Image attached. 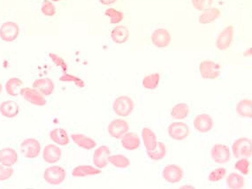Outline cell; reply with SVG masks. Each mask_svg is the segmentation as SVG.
Returning a JSON list of instances; mask_svg holds the SVG:
<instances>
[{
    "label": "cell",
    "instance_id": "1",
    "mask_svg": "<svg viewBox=\"0 0 252 189\" xmlns=\"http://www.w3.org/2000/svg\"><path fill=\"white\" fill-rule=\"evenodd\" d=\"M112 109L115 114L119 117H128L135 109V103L128 96H120L113 102Z\"/></svg>",
    "mask_w": 252,
    "mask_h": 189
},
{
    "label": "cell",
    "instance_id": "2",
    "mask_svg": "<svg viewBox=\"0 0 252 189\" xmlns=\"http://www.w3.org/2000/svg\"><path fill=\"white\" fill-rule=\"evenodd\" d=\"M201 77L205 80H216L221 74V66L212 60H204L199 65Z\"/></svg>",
    "mask_w": 252,
    "mask_h": 189
},
{
    "label": "cell",
    "instance_id": "3",
    "mask_svg": "<svg viewBox=\"0 0 252 189\" xmlns=\"http://www.w3.org/2000/svg\"><path fill=\"white\" fill-rule=\"evenodd\" d=\"M66 173L64 168L53 165L46 168L44 172V180L50 185H60L66 180Z\"/></svg>",
    "mask_w": 252,
    "mask_h": 189
},
{
    "label": "cell",
    "instance_id": "4",
    "mask_svg": "<svg viewBox=\"0 0 252 189\" xmlns=\"http://www.w3.org/2000/svg\"><path fill=\"white\" fill-rule=\"evenodd\" d=\"M232 152L236 159L241 157L251 158L252 154V140L245 137L239 138L234 141L232 145Z\"/></svg>",
    "mask_w": 252,
    "mask_h": 189
},
{
    "label": "cell",
    "instance_id": "5",
    "mask_svg": "<svg viewBox=\"0 0 252 189\" xmlns=\"http://www.w3.org/2000/svg\"><path fill=\"white\" fill-rule=\"evenodd\" d=\"M20 150L21 153L27 159H35L39 156L41 145L37 140L29 138L22 141V144L20 146Z\"/></svg>",
    "mask_w": 252,
    "mask_h": 189
},
{
    "label": "cell",
    "instance_id": "6",
    "mask_svg": "<svg viewBox=\"0 0 252 189\" xmlns=\"http://www.w3.org/2000/svg\"><path fill=\"white\" fill-rule=\"evenodd\" d=\"M168 132L173 140L183 141L190 135V128L184 122H173L168 127Z\"/></svg>",
    "mask_w": 252,
    "mask_h": 189
},
{
    "label": "cell",
    "instance_id": "7",
    "mask_svg": "<svg viewBox=\"0 0 252 189\" xmlns=\"http://www.w3.org/2000/svg\"><path fill=\"white\" fill-rule=\"evenodd\" d=\"M19 35L20 27L15 22H4L0 27V38L4 42L12 43L17 39Z\"/></svg>",
    "mask_w": 252,
    "mask_h": 189
},
{
    "label": "cell",
    "instance_id": "8",
    "mask_svg": "<svg viewBox=\"0 0 252 189\" xmlns=\"http://www.w3.org/2000/svg\"><path fill=\"white\" fill-rule=\"evenodd\" d=\"M234 29L232 25L225 27L218 35L216 40V47L220 51H225L231 46L234 40Z\"/></svg>",
    "mask_w": 252,
    "mask_h": 189
},
{
    "label": "cell",
    "instance_id": "9",
    "mask_svg": "<svg viewBox=\"0 0 252 189\" xmlns=\"http://www.w3.org/2000/svg\"><path fill=\"white\" fill-rule=\"evenodd\" d=\"M151 42L157 48H167L172 42V36L167 29L158 28L151 34Z\"/></svg>",
    "mask_w": 252,
    "mask_h": 189
},
{
    "label": "cell",
    "instance_id": "10",
    "mask_svg": "<svg viewBox=\"0 0 252 189\" xmlns=\"http://www.w3.org/2000/svg\"><path fill=\"white\" fill-rule=\"evenodd\" d=\"M20 94L26 101L29 102L32 105L37 106H44L46 105V99L44 95L36 88H23L21 89Z\"/></svg>",
    "mask_w": 252,
    "mask_h": 189
},
{
    "label": "cell",
    "instance_id": "11",
    "mask_svg": "<svg viewBox=\"0 0 252 189\" xmlns=\"http://www.w3.org/2000/svg\"><path fill=\"white\" fill-rule=\"evenodd\" d=\"M183 176H184L183 170L176 164L167 165L162 171V177L165 179V181H168V183H171V184H175L180 182Z\"/></svg>",
    "mask_w": 252,
    "mask_h": 189
},
{
    "label": "cell",
    "instance_id": "12",
    "mask_svg": "<svg viewBox=\"0 0 252 189\" xmlns=\"http://www.w3.org/2000/svg\"><path fill=\"white\" fill-rule=\"evenodd\" d=\"M211 157L215 163H226L231 159L229 148L224 144H215L211 150Z\"/></svg>",
    "mask_w": 252,
    "mask_h": 189
},
{
    "label": "cell",
    "instance_id": "13",
    "mask_svg": "<svg viewBox=\"0 0 252 189\" xmlns=\"http://www.w3.org/2000/svg\"><path fill=\"white\" fill-rule=\"evenodd\" d=\"M128 131L129 125L124 119H114L108 125V133L111 137L115 139H120Z\"/></svg>",
    "mask_w": 252,
    "mask_h": 189
},
{
    "label": "cell",
    "instance_id": "14",
    "mask_svg": "<svg viewBox=\"0 0 252 189\" xmlns=\"http://www.w3.org/2000/svg\"><path fill=\"white\" fill-rule=\"evenodd\" d=\"M109 156H110V150L106 145H102L95 150L93 155V163L95 166L99 169L106 168L109 163Z\"/></svg>",
    "mask_w": 252,
    "mask_h": 189
},
{
    "label": "cell",
    "instance_id": "15",
    "mask_svg": "<svg viewBox=\"0 0 252 189\" xmlns=\"http://www.w3.org/2000/svg\"><path fill=\"white\" fill-rule=\"evenodd\" d=\"M214 127L213 119L210 115L199 114L194 119V128L197 132L205 134L210 132Z\"/></svg>",
    "mask_w": 252,
    "mask_h": 189
},
{
    "label": "cell",
    "instance_id": "16",
    "mask_svg": "<svg viewBox=\"0 0 252 189\" xmlns=\"http://www.w3.org/2000/svg\"><path fill=\"white\" fill-rule=\"evenodd\" d=\"M62 150L53 144H49V145L44 147V151H43V159L46 163H55L61 158Z\"/></svg>",
    "mask_w": 252,
    "mask_h": 189
},
{
    "label": "cell",
    "instance_id": "17",
    "mask_svg": "<svg viewBox=\"0 0 252 189\" xmlns=\"http://www.w3.org/2000/svg\"><path fill=\"white\" fill-rule=\"evenodd\" d=\"M121 139V145L125 150H136L141 145L140 137L134 133H126Z\"/></svg>",
    "mask_w": 252,
    "mask_h": 189
},
{
    "label": "cell",
    "instance_id": "18",
    "mask_svg": "<svg viewBox=\"0 0 252 189\" xmlns=\"http://www.w3.org/2000/svg\"><path fill=\"white\" fill-rule=\"evenodd\" d=\"M141 138L146 150H154L158 145V138L155 133L150 128H144L141 130Z\"/></svg>",
    "mask_w": 252,
    "mask_h": 189
},
{
    "label": "cell",
    "instance_id": "19",
    "mask_svg": "<svg viewBox=\"0 0 252 189\" xmlns=\"http://www.w3.org/2000/svg\"><path fill=\"white\" fill-rule=\"evenodd\" d=\"M18 154L16 150L11 148H4L0 150V163L5 166H12L17 163Z\"/></svg>",
    "mask_w": 252,
    "mask_h": 189
},
{
    "label": "cell",
    "instance_id": "20",
    "mask_svg": "<svg viewBox=\"0 0 252 189\" xmlns=\"http://www.w3.org/2000/svg\"><path fill=\"white\" fill-rule=\"evenodd\" d=\"M71 138L76 145L84 150H92L97 146V142L92 138L86 136L82 134H74L71 135Z\"/></svg>",
    "mask_w": 252,
    "mask_h": 189
},
{
    "label": "cell",
    "instance_id": "21",
    "mask_svg": "<svg viewBox=\"0 0 252 189\" xmlns=\"http://www.w3.org/2000/svg\"><path fill=\"white\" fill-rule=\"evenodd\" d=\"M221 10L216 7H209V8L203 10V13L200 14L198 18L199 23L206 25L212 22H215L218 18L221 16Z\"/></svg>",
    "mask_w": 252,
    "mask_h": 189
},
{
    "label": "cell",
    "instance_id": "22",
    "mask_svg": "<svg viewBox=\"0 0 252 189\" xmlns=\"http://www.w3.org/2000/svg\"><path fill=\"white\" fill-rule=\"evenodd\" d=\"M19 106L17 103L14 101H4L0 105V113L5 118L12 119L17 116L19 113Z\"/></svg>",
    "mask_w": 252,
    "mask_h": 189
},
{
    "label": "cell",
    "instance_id": "23",
    "mask_svg": "<svg viewBox=\"0 0 252 189\" xmlns=\"http://www.w3.org/2000/svg\"><path fill=\"white\" fill-rule=\"evenodd\" d=\"M111 38L115 44H125L129 39V30L126 27L116 26L111 32Z\"/></svg>",
    "mask_w": 252,
    "mask_h": 189
},
{
    "label": "cell",
    "instance_id": "24",
    "mask_svg": "<svg viewBox=\"0 0 252 189\" xmlns=\"http://www.w3.org/2000/svg\"><path fill=\"white\" fill-rule=\"evenodd\" d=\"M33 88H36L44 96H50L54 90V83L52 80L48 78L35 80L33 82Z\"/></svg>",
    "mask_w": 252,
    "mask_h": 189
},
{
    "label": "cell",
    "instance_id": "25",
    "mask_svg": "<svg viewBox=\"0 0 252 189\" xmlns=\"http://www.w3.org/2000/svg\"><path fill=\"white\" fill-rule=\"evenodd\" d=\"M101 170H99V168H95L90 165H79L77 167H75L73 172L72 175L75 178H83V177L94 176L101 173Z\"/></svg>",
    "mask_w": 252,
    "mask_h": 189
},
{
    "label": "cell",
    "instance_id": "26",
    "mask_svg": "<svg viewBox=\"0 0 252 189\" xmlns=\"http://www.w3.org/2000/svg\"><path fill=\"white\" fill-rule=\"evenodd\" d=\"M51 139L58 145L66 146L69 143V136L66 130L62 128H55L50 133Z\"/></svg>",
    "mask_w": 252,
    "mask_h": 189
},
{
    "label": "cell",
    "instance_id": "27",
    "mask_svg": "<svg viewBox=\"0 0 252 189\" xmlns=\"http://www.w3.org/2000/svg\"><path fill=\"white\" fill-rule=\"evenodd\" d=\"M236 113L243 117L252 119V101L251 99H243L239 102L235 107Z\"/></svg>",
    "mask_w": 252,
    "mask_h": 189
},
{
    "label": "cell",
    "instance_id": "28",
    "mask_svg": "<svg viewBox=\"0 0 252 189\" xmlns=\"http://www.w3.org/2000/svg\"><path fill=\"white\" fill-rule=\"evenodd\" d=\"M22 85H23V81L22 80L16 77L10 78L5 83V90L10 96L17 97L20 94Z\"/></svg>",
    "mask_w": 252,
    "mask_h": 189
},
{
    "label": "cell",
    "instance_id": "29",
    "mask_svg": "<svg viewBox=\"0 0 252 189\" xmlns=\"http://www.w3.org/2000/svg\"><path fill=\"white\" fill-rule=\"evenodd\" d=\"M189 114H190V106L184 103L177 104L172 107L171 110V116L172 119H178V120L186 119Z\"/></svg>",
    "mask_w": 252,
    "mask_h": 189
},
{
    "label": "cell",
    "instance_id": "30",
    "mask_svg": "<svg viewBox=\"0 0 252 189\" xmlns=\"http://www.w3.org/2000/svg\"><path fill=\"white\" fill-rule=\"evenodd\" d=\"M226 185L231 189H241L244 187V178L239 173L232 172L226 178Z\"/></svg>",
    "mask_w": 252,
    "mask_h": 189
},
{
    "label": "cell",
    "instance_id": "31",
    "mask_svg": "<svg viewBox=\"0 0 252 189\" xmlns=\"http://www.w3.org/2000/svg\"><path fill=\"white\" fill-rule=\"evenodd\" d=\"M166 155H167V147L165 145V143L161 141L158 142L157 148L154 150H150V151L147 150V156L155 161L163 159L166 157Z\"/></svg>",
    "mask_w": 252,
    "mask_h": 189
},
{
    "label": "cell",
    "instance_id": "32",
    "mask_svg": "<svg viewBox=\"0 0 252 189\" xmlns=\"http://www.w3.org/2000/svg\"><path fill=\"white\" fill-rule=\"evenodd\" d=\"M159 81H160V75L159 74H151V75H146L142 80V86L146 89L153 90L159 87Z\"/></svg>",
    "mask_w": 252,
    "mask_h": 189
},
{
    "label": "cell",
    "instance_id": "33",
    "mask_svg": "<svg viewBox=\"0 0 252 189\" xmlns=\"http://www.w3.org/2000/svg\"><path fill=\"white\" fill-rule=\"evenodd\" d=\"M108 160H109V163H112L116 167L120 168V169H126L130 165V160L123 155L109 156Z\"/></svg>",
    "mask_w": 252,
    "mask_h": 189
},
{
    "label": "cell",
    "instance_id": "34",
    "mask_svg": "<svg viewBox=\"0 0 252 189\" xmlns=\"http://www.w3.org/2000/svg\"><path fill=\"white\" fill-rule=\"evenodd\" d=\"M106 15L110 18L111 24H118L123 20L124 14L114 8H108L106 11Z\"/></svg>",
    "mask_w": 252,
    "mask_h": 189
},
{
    "label": "cell",
    "instance_id": "35",
    "mask_svg": "<svg viewBox=\"0 0 252 189\" xmlns=\"http://www.w3.org/2000/svg\"><path fill=\"white\" fill-rule=\"evenodd\" d=\"M41 11L43 14L48 17H53L56 14V8L54 6V4L49 1V0H44L41 5Z\"/></svg>",
    "mask_w": 252,
    "mask_h": 189
},
{
    "label": "cell",
    "instance_id": "36",
    "mask_svg": "<svg viewBox=\"0 0 252 189\" xmlns=\"http://www.w3.org/2000/svg\"><path fill=\"white\" fill-rule=\"evenodd\" d=\"M250 164L251 163L247 159H241L235 163L234 168L243 175H247L250 172Z\"/></svg>",
    "mask_w": 252,
    "mask_h": 189
},
{
    "label": "cell",
    "instance_id": "37",
    "mask_svg": "<svg viewBox=\"0 0 252 189\" xmlns=\"http://www.w3.org/2000/svg\"><path fill=\"white\" fill-rule=\"evenodd\" d=\"M226 171L225 168H217L213 172H211L208 176V180L211 182H218L225 178Z\"/></svg>",
    "mask_w": 252,
    "mask_h": 189
},
{
    "label": "cell",
    "instance_id": "38",
    "mask_svg": "<svg viewBox=\"0 0 252 189\" xmlns=\"http://www.w3.org/2000/svg\"><path fill=\"white\" fill-rule=\"evenodd\" d=\"M191 2L196 10L203 11L209 7H212L214 0H191Z\"/></svg>",
    "mask_w": 252,
    "mask_h": 189
},
{
    "label": "cell",
    "instance_id": "39",
    "mask_svg": "<svg viewBox=\"0 0 252 189\" xmlns=\"http://www.w3.org/2000/svg\"><path fill=\"white\" fill-rule=\"evenodd\" d=\"M14 170L11 166L0 165V181H6L13 176Z\"/></svg>",
    "mask_w": 252,
    "mask_h": 189
},
{
    "label": "cell",
    "instance_id": "40",
    "mask_svg": "<svg viewBox=\"0 0 252 189\" xmlns=\"http://www.w3.org/2000/svg\"><path fill=\"white\" fill-rule=\"evenodd\" d=\"M51 56H52V57H53V60L57 63V65L62 66L64 70H66V63L64 62V60H63L62 58H60V57H58V56H57V55H54V54H51Z\"/></svg>",
    "mask_w": 252,
    "mask_h": 189
},
{
    "label": "cell",
    "instance_id": "41",
    "mask_svg": "<svg viewBox=\"0 0 252 189\" xmlns=\"http://www.w3.org/2000/svg\"><path fill=\"white\" fill-rule=\"evenodd\" d=\"M62 78H63L62 80H65V81H76V82H77V83H76L77 84V86H80V87H83V86H84V81L78 79V78H76V77H73V76H69V75H65V76H63Z\"/></svg>",
    "mask_w": 252,
    "mask_h": 189
},
{
    "label": "cell",
    "instance_id": "42",
    "mask_svg": "<svg viewBox=\"0 0 252 189\" xmlns=\"http://www.w3.org/2000/svg\"><path fill=\"white\" fill-rule=\"evenodd\" d=\"M117 0H99V2L104 5H111L116 3Z\"/></svg>",
    "mask_w": 252,
    "mask_h": 189
},
{
    "label": "cell",
    "instance_id": "43",
    "mask_svg": "<svg viewBox=\"0 0 252 189\" xmlns=\"http://www.w3.org/2000/svg\"><path fill=\"white\" fill-rule=\"evenodd\" d=\"M244 56H245V57H247V56L251 57V56H252V49L247 50V51L244 53Z\"/></svg>",
    "mask_w": 252,
    "mask_h": 189
},
{
    "label": "cell",
    "instance_id": "44",
    "mask_svg": "<svg viewBox=\"0 0 252 189\" xmlns=\"http://www.w3.org/2000/svg\"><path fill=\"white\" fill-rule=\"evenodd\" d=\"M2 90H3V87H2V84L0 83V94L2 93Z\"/></svg>",
    "mask_w": 252,
    "mask_h": 189
},
{
    "label": "cell",
    "instance_id": "45",
    "mask_svg": "<svg viewBox=\"0 0 252 189\" xmlns=\"http://www.w3.org/2000/svg\"><path fill=\"white\" fill-rule=\"evenodd\" d=\"M54 2H58V1H60V0H53Z\"/></svg>",
    "mask_w": 252,
    "mask_h": 189
}]
</instances>
